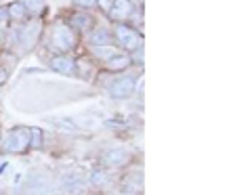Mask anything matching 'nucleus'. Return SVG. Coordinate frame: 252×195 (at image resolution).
<instances>
[{"instance_id":"obj_8","label":"nucleus","mask_w":252,"mask_h":195,"mask_svg":"<svg viewBox=\"0 0 252 195\" xmlns=\"http://www.w3.org/2000/svg\"><path fill=\"white\" fill-rule=\"evenodd\" d=\"M101 162H103V166H107V168H118V166H122V164L128 162V151L126 149H109L103 153Z\"/></svg>"},{"instance_id":"obj_7","label":"nucleus","mask_w":252,"mask_h":195,"mask_svg":"<svg viewBox=\"0 0 252 195\" xmlns=\"http://www.w3.org/2000/svg\"><path fill=\"white\" fill-rule=\"evenodd\" d=\"M59 187H61V189L65 191V193H80V191H82V187H84V181H82V176H80V174L67 172V174H63V176H61Z\"/></svg>"},{"instance_id":"obj_3","label":"nucleus","mask_w":252,"mask_h":195,"mask_svg":"<svg viewBox=\"0 0 252 195\" xmlns=\"http://www.w3.org/2000/svg\"><path fill=\"white\" fill-rule=\"evenodd\" d=\"M114 36H116L118 44H120L122 49H126V51H137V49H141V34L137 32V29L124 26V23L116 26V34Z\"/></svg>"},{"instance_id":"obj_19","label":"nucleus","mask_w":252,"mask_h":195,"mask_svg":"<svg viewBox=\"0 0 252 195\" xmlns=\"http://www.w3.org/2000/svg\"><path fill=\"white\" fill-rule=\"evenodd\" d=\"M11 170H13V166H11L9 162H2V164H0V176H4L6 172L11 174Z\"/></svg>"},{"instance_id":"obj_13","label":"nucleus","mask_w":252,"mask_h":195,"mask_svg":"<svg viewBox=\"0 0 252 195\" xmlns=\"http://www.w3.org/2000/svg\"><path fill=\"white\" fill-rule=\"evenodd\" d=\"M23 6H26L28 9V13L32 15V13H40L42 9H44V0H26V2H23Z\"/></svg>"},{"instance_id":"obj_9","label":"nucleus","mask_w":252,"mask_h":195,"mask_svg":"<svg viewBox=\"0 0 252 195\" xmlns=\"http://www.w3.org/2000/svg\"><path fill=\"white\" fill-rule=\"evenodd\" d=\"M51 67L55 69V72L63 74V76H74V74H76V63H74V59L63 57V55H59V57H55V59L51 61Z\"/></svg>"},{"instance_id":"obj_11","label":"nucleus","mask_w":252,"mask_h":195,"mask_svg":"<svg viewBox=\"0 0 252 195\" xmlns=\"http://www.w3.org/2000/svg\"><path fill=\"white\" fill-rule=\"evenodd\" d=\"M89 42L93 46H107L109 42H112V34H109V29H105V28H97V29L91 32Z\"/></svg>"},{"instance_id":"obj_2","label":"nucleus","mask_w":252,"mask_h":195,"mask_svg":"<svg viewBox=\"0 0 252 195\" xmlns=\"http://www.w3.org/2000/svg\"><path fill=\"white\" fill-rule=\"evenodd\" d=\"M30 147V128H15L2 139V149L9 153H21Z\"/></svg>"},{"instance_id":"obj_6","label":"nucleus","mask_w":252,"mask_h":195,"mask_svg":"<svg viewBox=\"0 0 252 195\" xmlns=\"http://www.w3.org/2000/svg\"><path fill=\"white\" fill-rule=\"evenodd\" d=\"M132 0H114L112 2V9H109V19L114 21H122V19H128L132 15Z\"/></svg>"},{"instance_id":"obj_14","label":"nucleus","mask_w":252,"mask_h":195,"mask_svg":"<svg viewBox=\"0 0 252 195\" xmlns=\"http://www.w3.org/2000/svg\"><path fill=\"white\" fill-rule=\"evenodd\" d=\"M91 183L97 185V187L103 185L105 183V172H103V170H94V172L91 174Z\"/></svg>"},{"instance_id":"obj_17","label":"nucleus","mask_w":252,"mask_h":195,"mask_svg":"<svg viewBox=\"0 0 252 195\" xmlns=\"http://www.w3.org/2000/svg\"><path fill=\"white\" fill-rule=\"evenodd\" d=\"M94 4H97L103 13H109V9H112V0H94Z\"/></svg>"},{"instance_id":"obj_4","label":"nucleus","mask_w":252,"mask_h":195,"mask_svg":"<svg viewBox=\"0 0 252 195\" xmlns=\"http://www.w3.org/2000/svg\"><path fill=\"white\" fill-rule=\"evenodd\" d=\"M53 44L57 46L59 51L74 49V44H76L74 28H69L67 23H57V26H55V32H53Z\"/></svg>"},{"instance_id":"obj_15","label":"nucleus","mask_w":252,"mask_h":195,"mask_svg":"<svg viewBox=\"0 0 252 195\" xmlns=\"http://www.w3.org/2000/svg\"><path fill=\"white\" fill-rule=\"evenodd\" d=\"M94 55H97V57H101V59H109V57H112V49H107V46H94Z\"/></svg>"},{"instance_id":"obj_12","label":"nucleus","mask_w":252,"mask_h":195,"mask_svg":"<svg viewBox=\"0 0 252 195\" xmlns=\"http://www.w3.org/2000/svg\"><path fill=\"white\" fill-rule=\"evenodd\" d=\"M6 15L13 19V21H26L28 17H30V13H28V9L23 6V2H11L9 6H6Z\"/></svg>"},{"instance_id":"obj_18","label":"nucleus","mask_w":252,"mask_h":195,"mask_svg":"<svg viewBox=\"0 0 252 195\" xmlns=\"http://www.w3.org/2000/svg\"><path fill=\"white\" fill-rule=\"evenodd\" d=\"M76 6H82V9H89V6H94V0H74Z\"/></svg>"},{"instance_id":"obj_20","label":"nucleus","mask_w":252,"mask_h":195,"mask_svg":"<svg viewBox=\"0 0 252 195\" xmlns=\"http://www.w3.org/2000/svg\"><path fill=\"white\" fill-rule=\"evenodd\" d=\"M6 80V72H4V69L2 67H0V84H2Z\"/></svg>"},{"instance_id":"obj_5","label":"nucleus","mask_w":252,"mask_h":195,"mask_svg":"<svg viewBox=\"0 0 252 195\" xmlns=\"http://www.w3.org/2000/svg\"><path fill=\"white\" fill-rule=\"evenodd\" d=\"M135 86H137V78H132V76L118 78V80L112 84V88H109V95L114 99H126V97L132 95Z\"/></svg>"},{"instance_id":"obj_10","label":"nucleus","mask_w":252,"mask_h":195,"mask_svg":"<svg viewBox=\"0 0 252 195\" xmlns=\"http://www.w3.org/2000/svg\"><path fill=\"white\" fill-rule=\"evenodd\" d=\"M130 63H132V59L128 57V55H118V53H114L112 57L105 61V67L109 69V72H120V69H126Z\"/></svg>"},{"instance_id":"obj_1","label":"nucleus","mask_w":252,"mask_h":195,"mask_svg":"<svg viewBox=\"0 0 252 195\" xmlns=\"http://www.w3.org/2000/svg\"><path fill=\"white\" fill-rule=\"evenodd\" d=\"M23 195H49L51 191V178L49 174H42V172H30L23 181L21 187Z\"/></svg>"},{"instance_id":"obj_16","label":"nucleus","mask_w":252,"mask_h":195,"mask_svg":"<svg viewBox=\"0 0 252 195\" xmlns=\"http://www.w3.org/2000/svg\"><path fill=\"white\" fill-rule=\"evenodd\" d=\"M76 17H78V21L74 19V26H76L78 29H84V28H86V26H89V23H91V19L86 17V15H76Z\"/></svg>"}]
</instances>
